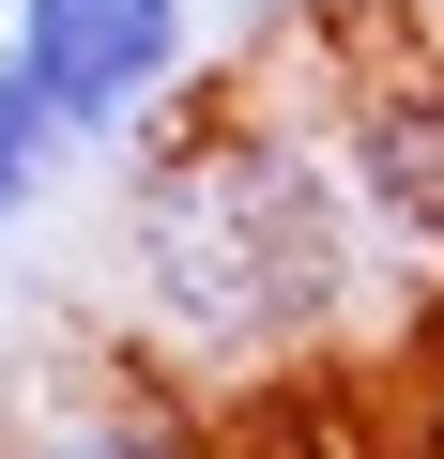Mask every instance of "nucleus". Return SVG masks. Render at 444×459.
<instances>
[{"label":"nucleus","instance_id":"nucleus-1","mask_svg":"<svg viewBox=\"0 0 444 459\" xmlns=\"http://www.w3.org/2000/svg\"><path fill=\"white\" fill-rule=\"evenodd\" d=\"M123 352L184 398H276L383 322L444 307V261L368 138V62L292 47L276 77L184 92L153 138H123Z\"/></svg>","mask_w":444,"mask_h":459},{"label":"nucleus","instance_id":"nucleus-4","mask_svg":"<svg viewBox=\"0 0 444 459\" xmlns=\"http://www.w3.org/2000/svg\"><path fill=\"white\" fill-rule=\"evenodd\" d=\"M368 138H383V169H398V199H414V230H429V261H444V62L383 47V62H368Z\"/></svg>","mask_w":444,"mask_h":459},{"label":"nucleus","instance_id":"nucleus-3","mask_svg":"<svg viewBox=\"0 0 444 459\" xmlns=\"http://www.w3.org/2000/svg\"><path fill=\"white\" fill-rule=\"evenodd\" d=\"M16 444H31V459H231V444H214V398H184V383L138 368V352L62 368L47 398H16Z\"/></svg>","mask_w":444,"mask_h":459},{"label":"nucleus","instance_id":"nucleus-2","mask_svg":"<svg viewBox=\"0 0 444 459\" xmlns=\"http://www.w3.org/2000/svg\"><path fill=\"white\" fill-rule=\"evenodd\" d=\"M16 77L77 153H123L199 92V0H16Z\"/></svg>","mask_w":444,"mask_h":459},{"label":"nucleus","instance_id":"nucleus-5","mask_svg":"<svg viewBox=\"0 0 444 459\" xmlns=\"http://www.w3.org/2000/svg\"><path fill=\"white\" fill-rule=\"evenodd\" d=\"M0 459H31V444H16V413H0Z\"/></svg>","mask_w":444,"mask_h":459}]
</instances>
